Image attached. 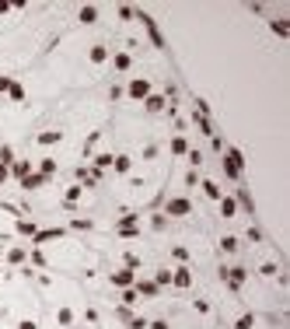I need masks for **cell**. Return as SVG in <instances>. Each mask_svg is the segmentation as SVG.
Segmentation results:
<instances>
[{"mask_svg":"<svg viewBox=\"0 0 290 329\" xmlns=\"http://www.w3.org/2000/svg\"><path fill=\"white\" fill-rule=\"evenodd\" d=\"M56 168H60V164H56V158H42V161H39V175L53 179V175H56Z\"/></svg>","mask_w":290,"mask_h":329,"instance_id":"cell-21","label":"cell"},{"mask_svg":"<svg viewBox=\"0 0 290 329\" xmlns=\"http://www.w3.org/2000/svg\"><path fill=\"white\" fill-rule=\"evenodd\" d=\"M126 326H130V329H147V319H130Z\"/></svg>","mask_w":290,"mask_h":329,"instance_id":"cell-46","label":"cell"},{"mask_svg":"<svg viewBox=\"0 0 290 329\" xmlns=\"http://www.w3.org/2000/svg\"><path fill=\"white\" fill-rule=\"evenodd\" d=\"M112 67H116L119 74H126V70L133 67V56H130V53H116V56H112Z\"/></svg>","mask_w":290,"mask_h":329,"instance_id":"cell-16","label":"cell"},{"mask_svg":"<svg viewBox=\"0 0 290 329\" xmlns=\"http://www.w3.org/2000/svg\"><path fill=\"white\" fill-rule=\"evenodd\" d=\"M269 28H273L280 39H290V25L283 21V18H273V21H269Z\"/></svg>","mask_w":290,"mask_h":329,"instance_id":"cell-23","label":"cell"},{"mask_svg":"<svg viewBox=\"0 0 290 329\" xmlns=\"http://www.w3.org/2000/svg\"><path fill=\"white\" fill-rule=\"evenodd\" d=\"M14 228H18V235H25V238H32V235L39 231V224H35V221H28V217H18V221H14Z\"/></svg>","mask_w":290,"mask_h":329,"instance_id":"cell-13","label":"cell"},{"mask_svg":"<svg viewBox=\"0 0 290 329\" xmlns=\"http://www.w3.org/2000/svg\"><path fill=\"white\" fill-rule=\"evenodd\" d=\"M7 88H11V77H0V91L7 95Z\"/></svg>","mask_w":290,"mask_h":329,"instance_id":"cell-50","label":"cell"},{"mask_svg":"<svg viewBox=\"0 0 290 329\" xmlns=\"http://www.w3.org/2000/svg\"><path fill=\"white\" fill-rule=\"evenodd\" d=\"M7 179H11V168H7V164H0V186H4Z\"/></svg>","mask_w":290,"mask_h":329,"instance_id":"cell-48","label":"cell"},{"mask_svg":"<svg viewBox=\"0 0 290 329\" xmlns=\"http://www.w3.org/2000/svg\"><path fill=\"white\" fill-rule=\"evenodd\" d=\"M112 158H116V154H105V151L94 154V168H98V172H102V168H112Z\"/></svg>","mask_w":290,"mask_h":329,"instance_id":"cell-28","label":"cell"},{"mask_svg":"<svg viewBox=\"0 0 290 329\" xmlns=\"http://www.w3.org/2000/svg\"><path fill=\"white\" fill-rule=\"evenodd\" d=\"M25 259H28V252H25L21 245L7 249V263H11V266H18V263H25Z\"/></svg>","mask_w":290,"mask_h":329,"instance_id":"cell-22","label":"cell"},{"mask_svg":"<svg viewBox=\"0 0 290 329\" xmlns=\"http://www.w3.org/2000/svg\"><path fill=\"white\" fill-rule=\"evenodd\" d=\"M220 273H224V284H227L231 291H238V287L245 284V277H248V273H245L241 266H234V270H220Z\"/></svg>","mask_w":290,"mask_h":329,"instance_id":"cell-5","label":"cell"},{"mask_svg":"<svg viewBox=\"0 0 290 329\" xmlns=\"http://www.w3.org/2000/svg\"><path fill=\"white\" fill-rule=\"evenodd\" d=\"M137 301H140V294H137L133 287H123V305L130 308V305H137Z\"/></svg>","mask_w":290,"mask_h":329,"instance_id":"cell-31","label":"cell"},{"mask_svg":"<svg viewBox=\"0 0 290 329\" xmlns=\"http://www.w3.org/2000/svg\"><path fill=\"white\" fill-rule=\"evenodd\" d=\"M126 95H130L133 102H144L147 95H150V81H147V77H133L130 88H126Z\"/></svg>","mask_w":290,"mask_h":329,"instance_id":"cell-3","label":"cell"},{"mask_svg":"<svg viewBox=\"0 0 290 329\" xmlns=\"http://www.w3.org/2000/svg\"><path fill=\"white\" fill-rule=\"evenodd\" d=\"M109 280H112V287H119V291H123V287H133V284H137V270H126V266H123V270H116Z\"/></svg>","mask_w":290,"mask_h":329,"instance_id":"cell-4","label":"cell"},{"mask_svg":"<svg viewBox=\"0 0 290 329\" xmlns=\"http://www.w3.org/2000/svg\"><path fill=\"white\" fill-rule=\"evenodd\" d=\"M32 263H35V266H46V256H42V252H39V245L32 249Z\"/></svg>","mask_w":290,"mask_h":329,"instance_id":"cell-41","label":"cell"},{"mask_svg":"<svg viewBox=\"0 0 290 329\" xmlns=\"http://www.w3.org/2000/svg\"><path fill=\"white\" fill-rule=\"evenodd\" d=\"M112 168H116L119 175H126V172L133 168V158H130V154H116V158H112Z\"/></svg>","mask_w":290,"mask_h":329,"instance_id":"cell-18","label":"cell"},{"mask_svg":"<svg viewBox=\"0 0 290 329\" xmlns=\"http://www.w3.org/2000/svg\"><path fill=\"white\" fill-rule=\"evenodd\" d=\"M18 329H39V322H35V319H21V322H18Z\"/></svg>","mask_w":290,"mask_h":329,"instance_id":"cell-44","label":"cell"},{"mask_svg":"<svg viewBox=\"0 0 290 329\" xmlns=\"http://www.w3.org/2000/svg\"><path fill=\"white\" fill-rule=\"evenodd\" d=\"M63 235H67L63 228H42V231L32 235V245H42V242H53V238H63Z\"/></svg>","mask_w":290,"mask_h":329,"instance_id":"cell-7","label":"cell"},{"mask_svg":"<svg viewBox=\"0 0 290 329\" xmlns=\"http://www.w3.org/2000/svg\"><path fill=\"white\" fill-rule=\"evenodd\" d=\"M137 224H140V217H137V214H123L116 228H137Z\"/></svg>","mask_w":290,"mask_h":329,"instance_id":"cell-29","label":"cell"},{"mask_svg":"<svg viewBox=\"0 0 290 329\" xmlns=\"http://www.w3.org/2000/svg\"><path fill=\"white\" fill-rule=\"evenodd\" d=\"M116 231H119L123 238H137V235H140V228H116Z\"/></svg>","mask_w":290,"mask_h":329,"instance_id":"cell-40","label":"cell"},{"mask_svg":"<svg viewBox=\"0 0 290 329\" xmlns=\"http://www.w3.org/2000/svg\"><path fill=\"white\" fill-rule=\"evenodd\" d=\"M14 161H18V158H14V151H11V147L4 144V147H0V164H7V168H11Z\"/></svg>","mask_w":290,"mask_h":329,"instance_id":"cell-33","label":"cell"},{"mask_svg":"<svg viewBox=\"0 0 290 329\" xmlns=\"http://www.w3.org/2000/svg\"><path fill=\"white\" fill-rule=\"evenodd\" d=\"M255 326V315H241L238 322H234V329H252Z\"/></svg>","mask_w":290,"mask_h":329,"instance_id":"cell-37","label":"cell"},{"mask_svg":"<svg viewBox=\"0 0 290 329\" xmlns=\"http://www.w3.org/2000/svg\"><path fill=\"white\" fill-rule=\"evenodd\" d=\"M171 284H175L178 291L192 287V270H189V266H178V270H171Z\"/></svg>","mask_w":290,"mask_h":329,"instance_id":"cell-6","label":"cell"},{"mask_svg":"<svg viewBox=\"0 0 290 329\" xmlns=\"http://www.w3.org/2000/svg\"><path fill=\"white\" fill-rule=\"evenodd\" d=\"M171 256H175V259H178L182 266L189 263V249H182V245H175V249H171Z\"/></svg>","mask_w":290,"mask_h":329,"instance_id":"cell-36","label":"cell"},{"mask_svg":"<svg viewBox=\"0 0 290 329\" xmlns=\"http://www.w3.org/2000/svg\"><path fill=\"white\" fill-rule=\"evenodd\" d=\"M234 193H238V200H241V207H245L248 214H255V203H252V196L245 193V186H241V189H234Z\"/></svg>","mask_w":290,"mask_h":329,"instance_id":"cell-27","label":"cell"},{"mask_svg":"<svg viewBox=\"0 0 290 329\" xmlns=\"http://www.w3.org/2000/svg\"><path fill=\"white\" fill-rule=\"evenodd\" d=\"M73 228H77V231H91V228H94V221H87V217H77V221H70Z\"/></svg>","mask_w":290,"mask_h":329,"instance_id":"cell-35","label":"cell"},{"mask_svg":"<svg viewBox=\"0 0 290 329\" xmlns=\"http://www.w3.org/2000/svg\"><path fill=\"white\" fill-rule=\"evenodd\" d=\"M203 193H207V200H220L224 196V189H220L217 182H210V179H203Z\"/></svg>","mask_w":290,"mask_h":329,"instance_id":"cell-24","label":"cell"},{"mask_svg":"<svg viewBox=\"0 0 290 329\" xmlns=\"http://www.w3.org/2000/svg\"><path fill=\"white\" fill-rule=\"evenodd\" d=\"M7 95H11L14 102H25V88H21L18 81H11V88H7Z\"/></svg>","mask_w":290,"mask_h":329,"instance_id":"cell-32","label":"cell"},{"mask_svg":"<svg viewBox=\"0 0 290 329\" xmlns=\"http://www.w3.org/2000/svg\"><path fill=\"white\" fill-rule=\"evenodd\" d=\"M56 322H60V326H73V312L70 308H60V312H56Z\"/></svg>","mask_w":290,"mask_h":329,"instance_id":"cell-34","label":"cell"},{"mask_svg":"<svg viewBox=\"0 0 290 329\" xmlns=\"http://www.w3.org/2000/svg\"><path fill=\"white\" fill-rule=\"evenodd\" d=\"M154 284H157V287H168V284H171V270H157V273H154Z\"/></svg>","mask_w":290,"mask_h":329,"instance_id":"cell-30","label":"cell"},{"mask_svg":"<svg viewBox=\"0 0 290 329\" xmlns=\"http://www.w3.org/2000/svg\"><path fill=\"white\" fill-rule=\"evenodd\" d=\"M46 182H49L46 175H39V172H32V175H25V179H21V189H25V193H35V189H42Z\"/></svg>","mask_w":290,"mask_h":329,"instance_id":"cell-8","label":"cell"},{"mask_svg":"<svg viewBox=\"0 0 290 329\" xmlns=\"http://www.w3.org/2000/svg\"><path fill=\"white\" fill-rule=\"evenodd\" d=\"M11 175L21 182L25 175H32V161H25V158H21V161H14V164H11Z\"/></svg>","mask_w":290,"mask_h":329,"instance_id":"cell-17","label":"cell"},{"mask_svg":"<svg viewBox=\"0 0 290 329\" xmlns=\"http://www.w3.org/2000/svg\"><path fill=\"white\" fill-rule=\"evenodd\" d=\"M77 21H80V25H94V21H98V7H80V11H77Z\"/></svg>","mask_w":290,"mask_h":329,"instance_id":"cell-19","label":"cell"},{"mask_svg":"<svg viewBox=\"0 0 290 329\" xmlns=\"http://www.w3.org/2000/svg\"><path fill=\"white\" fill-rule=\"evenodd\" d=\"M140 21H144V25H147V32H150V42H154L157 49H164V39H161V32H157V25H154V21H150L147 14H140Z\"/></svg>","mask_w":290,"mask_h":329,"instance_id":"cell-14","label":"cell"},{"mask_svg":"<svg viewBox=\"0 0 290 329\" xmlns=\"http://www.w3.org/2000/svg\"><path fill=\"white\" fill-rule=\"evenodd\" d=\"M189 214H192V203L185 196H171L164 203V217H189Z\"/></svg>","mask_w":290,"mask_h":329,"instance_id":"cell-2","label":"cell"},{"mask_svg":"<svg viewBox=\"0 0 290 329\" xmlns=\"http://www.w3.org/2000/svg\"><path fill=\"white\" fill-rule=\"evenodd\" d=\"M7 11H14V4H7V0H0V14H7Z\"/></svg>","mask_w":290,"mask_h":329,"instance_id":"cell-49","label":"cell"},{"mask_svg":"<svg viewBox=\"0 0 290 329\" xmlns=\"http://www.w3.org/2000/svg\"><path fill=\"white\" fill-rule=\"evenodd\" d=\"M84 196V186L80 182H73V186H67V196H63V207H73L77 200Z\"/></svg>","mask_w":290,"mask_h":329,"instance_id":"cell-15","label":"cell"},{"mask_svg":"<svg viewBox=\"0 0 290 329\" xmlns=\"http://www.w3.org/2000/svg\"><path fill=\"white\" fill-rule=\"evenodd\" d=\"M241 172H245V158H241V151L231 144V147H224V175L231 179V182H241Z\"/></svg>","mask_w":290,"mask_h":329,"instance_id":"cell-1","label":"cell"},{"mask_svg":"<svg viewBox=\"0 0 290 329\" xmlns=\"http://www.w3.org/2000/svg\"><path fill=\"white\" fill-rule=\"evenodd\" d=\"M192 308H196V312H200V315H207V312H210V305H207V301H203V298H200V301H192Z\"/></svg>","mask_w":290,"mask_h":329,"instance_id":"cell-43","label":"cell"},{"mask_svg":"<svg viewBox=\"0 0 290 329\" xmlns=\"http://www.w3.org/2000/svg\"><path fill=\"white\" fill-rule=\"evenodd\" d=\"M171 154H189V144H185V137H171Z\"/></svg>","mask_w":290,"mask_h":329,"instance_id":"cell-26","label":"cell"},{"mask_svg":"<svg viewBox=\"0 0 290 329\" xmlns=\"http://www.w3.org/2000/svg\"><path fill=\"white\" fill-rule=\"evenodd\" d=\"M147 329H168V322H164V319H154V322H147Z\"/></svg>","mask_w":290,"mask_h":329,"instance_id":"cell-47","label":"cell"},{"mask_svg":"<svg viewBox=\"0 0 290 329\" xmlns=\"http://www.w3.org/2000/svg\"><path fill=\"white\" fill-rule=\"evenodd\" d=\"M87 60H91L94 67H102V63L109 60V49H105V46H91V53H87Z\"/></svg>","mask_w":290,"mask_h":329,"instance_id":"cell-20","label":"cell"},{"mask_svg":"<svg viewBox=\"0 0 290 329\" xmlns=\"http://www.w3.org/2000/svg\"><path fill=\"white\" fill-rule=\"evenodd\" d=\"M98 137H102V133H91V137L84 140V154H91V151H94V144H98Z\"/></svg>","mask_w":290,"mask_h":329,"instance_id":"cell-39","label":"cell"},{"mask_svg":"<svg viewBox=\"0 0 290 329\" xmlns=\"http://www.w3.org/2000/svg\"><path fill=\"white\" fill-rule=\"evenodd\" d=\"M259 273H262V277H273V273H276V263H262V270H259Z\"/></svg>","mask_w":290,"mask_h":329,"instance_id":"cell-42","label":"cell"},{"mask_svg":"<svg viewBox=\"0 0 290 329\" xmlns=\"http://www.w3.org/2000/svg\"><path fill=\"white\" fill-rule=\"evenodd\" d=\"M220 249H224L227 256H234V252H238V238H234V235H224V238H220Z\"/></svg>","mask_w":290,"mask_h":329,"instance_id":"cell-25","label":"cell"},{"mask_svg":"<svg viewBox=\"0 0 290 329\" xmlns=\"http://www.w3.org/2000/svg\"><path fill=\"white\" fill-rule=\"evenodd\" d=\"M220 217H238V200L234 196H220Z\"/></svg>","mask_w":290,"mask_h":329,"instance_id":"cell-11","label":"cell"},{"mask_svg":"<svg viewBox=\"0 0 290 329\" xmlns=\"http://www.w3.org/2000/svg\"><path fill=\"white\" fill-rule=\"evenodd\" d=\"M144 109H147V112H164V109H168V98H164V95H154V91H150V95L144 98Z\"/></svg>","mask_w":290,"mask_h":329,"instance_id":"cell-9","label":"cell"},{"mask_svg":"<svg viewBox=\"0 0 290 329\" xmlns=\"http://www.w3.org/2000/svg\"><path fill=\"white\" fill-rule=\"evenodd\" d=\"M150 224H154V228H157V231H161V228H164V224H168V217H164V214H157V217H154V221H150Z\"/></svg>","mask_w":290,"mask_h":329,"instance_id":"cell-45","label":"cell"},{"mask_svg":"<svg viewBox=\"0 0 290 329\" xmlns=\"http://www.w3.org/2000/svg\"><path fill=\"white\" fill-rule=\"evenodd\" d=\"M35 140H39L42 147H53V144H60V140H63V133H60V130H42Z\"/></svg>","mask_w":290,"mask_h":329,"instance_id":"cell-12","label":"cell"},{"mask_svg":"<svg viewBox=\"0 0 290 329\" xmlns=\"http://www.w3.org/2000/svg\"><path fill=\"white\" fill-rule=\"evenodd\" d=\"M133 291H137L140 298H157V291H161V287H157L154 280H137V284H133Z\"/></svg>","mask_w":290,"mask_h":329,"instance_id":"cell-10","label":"cell"},{"mask_svg":"<svg viewBox=\"0 0 290 329\" xmlns=\"http://www.w3.org/2000/svg\"><path fill=\"white\" fill-rule=\"evenodd\" d=\"M123 263H126V270H140V259H137L133 252H126V256H123Z\"/></svg>","mask_w":290,"mask_h":329,"instance_id":"cell-38","label":"cell"}]
</instances>
